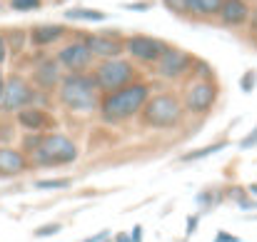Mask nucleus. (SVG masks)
<instances>
[{
  "mask_svg": "<svg viewBox=\"0 0 257 242\" xmlns=\"http://www.w3.org/2000/svg\"><path fill=\"white\" fill-rule=\"evenodd\" d=\"M150 100V85L148 82H133L117 92L102 95L100 100V120L105 125H122L143 112V107Z\"/></svg>",
  "mask_w": 257,
  "mask_h": 242,
  "instance_id": "f257e3e1",
  "label": "nucleus"
},
{
  "mask_svg": "<svg viewBox=\"0 0 257 242\" xmlns=\"http://www.w3.org/2000/svg\"><path fill=\"white\" fill-rule=\"evenodd\" d=\"M58 100L65 110L75 112V115H87V112H97L100 110V90L95 75L90 73H65L60 87H58Z\"/></svg>",
  "mask_w": 257,
  "mask_h": 242,
  "instance_id": "f03ea898",
  "label": "nucleus"
},
{
  "mask_svg": "<svg viewBox=\"0 0 257 242\" xmlns=\"http://www.w3.org/2000/svg\"><path fill=\"white\" fill-rule=\"evenodd\" d=\"M185 117V105L182 97L172 92H160L150 95L148 105L140 112V123L150 130H175Z\"/></svg>",
  "mask_w": 257,
  "mask_h": 242,
  "instance_id": "7ed1b4c3",
  "label": "nucleus"
},
{
  "mask_svg": "<svg viewBox=\"0 0 257 242\" xmlns=\"http://www.w3.org/2000/svg\"><path fill=\"white\" fill-rule=\"evenodd\" d=\"M80 150L78 145L63 135V133H45L35 153L30 155L33 167H60V165H73L78 160Z\"/></svg>",
  "mask_w": 257,
  "mask_h": 242,
  "instance_id": "20e7f679",
  "label": "nucleus"
},
{
  "mask_svg": "<svg viewBox=\"0 0 257 242\" xmlns=\"http://www.w3.org/2000/svg\"><path fill=\"white\" fill-rule=\"evenodd\" d=\"M92 75H95L100 95H110V92H117V90H122V87L135 82V65L130 60H125V58L102 60L95 68Z\"/></svg>",
  "mask_w": 257,
  "mask_h": 242,
  "instance_id": "39448f33",
  "label": "nucleus"
},
{
  "mask_svg": "<svg viewBox=\"0 0 257 242\" xmlns=\"http://www.w3.org/2000/svg\"><path fill=\"white\" fill-rule=\"evenodd\" d=\"M33 100H35V87H33V82L25 80L23 75H8V78H5L3 100H0V110H3V112L18 115L20 110L30 107Z\"/></svg>",
  "mask_w": 257,
  "mask_h": 242,
  "instance_id": "423d86ee",
  "label": "nucleus"
},
{
  "mask_svg": "<svg viewBox=\"0 0 257 242\" xmlns=\"http://www.w3.org/2000/svg\"><path fill=\"white\" fill-rule=\"evenodd\" d=\"M217 102V85L210 78H200V80L190 82L185 95H182V105L185 112L190 115H207Z\"/></svg>",
  "mask_w": 257,
  "mask_h": 242,
  "instance_id": "0eeeda50",
  "label": "nucleus"
},
{
  "mask_svg": "<svg viewBox=\"0 0 257 242\" xmlns=\"http://www.w3.org/2000/svg\"><path fill=\"white\" fill-rule=\"evenodd\" d=\"M168 48H170V45H168L165 40L153 38V35H130V38L125 40V53H127L133 60L143 63V65H158V60L165 55Z\"/></svg>",
  "mask_w": 257,
  "mask_h": 242,
  "instance_id": "6e6552de",
  "label": "nucleus"
},
{
  "mask_svg": "<svg viewBox=\"0 0 257 242\" xmlns=\"http://www.w3.org/2000/svg\"><path fill=\"white\" fill-rule=\"evenodd\" d=\"M192 65H195V60H192L190 53H185V50L170 45V48L165 50V55L158 60L155 70H158V75L165 78V80H180V78H185V75L192 70Z\"/></svg>",
  "mask_w": 257,
  "mask_h": 242,
  "instance_id": "1a4fd4ad",
  "label": "nucleus"
},
{
  "mask_svg": "<svg viewBox=\"0 0 257 242\" xmlns=\"http://www.w3.org/2000/svg\"><path fill=\"white\" fill-rule=\"evenodd\" d=\"M95 55L90 53L85 40H75V43H68L58 50V63L65 73H87V68L92 65Z\"/></svg>",
  "mask_w": 257,
  "mask_h": 242,
  "instance_id": "9d476101",
  "label": "nucleus"
},
{
  "mask_svg": "<svg viewBox=\"0 0 257 242\" xmlns=\"http://www.w3.org/2000/svg\"><path fill=\"white\" fill-rule=\"evenodd\" d=\"M33 87L40 90V92H53L60 87V80H63V68L58 63V58H43L35 63L33 68Z\"/></svg>",
  "mask_w": 257,
  "mask_h": 242,
  "instance_id": "9b49d317",
  "label": "nucleus"
},
{
  "mask_svg": "<svg viewBox=\"0 0 257 242\" xmlns=\"http://www.w3.org/2000/svg\"><path fill=\"white\" fill-rule=\"evenodd\" d=\"M85 43L90 53L100 60H115L122 58L125 53V40L112 35V33H95V35H85Z\"/></svg>",
  "mask_w": 257,
  "mask_h": 242,
  "instance_id": "f8f14e48",
  "label": "nucleus"
},
{
  "mask_svg": "<svg viewBox=\"0 0 257 242\" xmlns=\"http://www.w3.org/2000/svg\"><path fill=\"white\" fill-rule=\"evenodd\" d=\"M15 120H18V125H20L25 133H40V135H45L50 128H55V117H53L48 110L38 107V105H30V107L20 110V112L15 115Z\"/></svg>",
  "mask_w": 257,
  "mask_h": 242,
  "instance_id": "ddd939ff",
  "label": "nucleus"
},
{
  "mask_svg": "<svg viewBox=\"0 0 257 242\" xmlns=\"http://www.w3.org/2000/svg\"><path fill=\"white\" fill-rule=\"evenodd\" d=\"M30 167H33L30 158L20 148H10V145L0 148V177H18Z\"/></svg>",
  "mask_w": 257,
  "mask_h": 242,
  "instance_id": "4468645a",
  "label": "nucleus"
},
{
  "mask_svg": "<svg viewBox=\"0 0 257 242\" xmlns=\"http://www.w3.org/2000/svg\"><path fill=\"white\" fill-rule=\"evenodd\" d=\"M250 5L247 0H222V8H220V20L230 28H237V25H245L250 20Z\"/></svg>",
  "mask_w": 257,
  "mask_h": 242,
  "instance_id": "2eb2a0df",
  "label": "nucleus"
},
{
  "mask_svg": "<svg viewBox=\"0 0 257 242\" xmlns=\"http://www.w3.org/2000/svg\"><path fill=\"white\" fill-rule=\"evenodd\" d=\"M68 35V28L65 25H55V23H45V25H35L30 30V40L35 48H48L58 40H63Z\"/></svg>",
  "mask_w": 257,
  "mask_h": 242,
  "instance_id": "dca6fc26",
  "label": "nucleus"
},
{
  "mask_svg": "<svg viewBox=\"0 0 257 242\" xmlns=\"http://www.w3.org/2000/svg\"><path fill=\"white\" fill-rule=\"evenodd\" d=\"M222 0H187V15L195 18H210V15H220Z\"/></svg>",
  "mask_w": 257,
  "mask_h": 242,
  "instance_id": "f3484780",
  "label": "nucleus"
},
{
  "mask_svg": "<svg viewBox=\"0 0 257 242\" xmlns=\"http://www.w3.org/2000/svg\"><path fill=\"white\" fill-rule=\"evenodd\" d=\"M225 148H227V140H217V143H212V145H207V148H197V150H190V153L180 155V162L205 160V158H210V155H215V153H220V150H225Z\"/></svg>",
  "mask_w": 257,
  "mask_h": 242,
  "instance_id": "a211bd4d",
  "label": "nucleus"
},
{
  "mask_svg": "<svg viewBox=\"0 0 257 242\" xmlns=\"http://www.w3.org/2000/svg\"><path fill=\"white\" fill-rule=\"evenodd\" d=\"M65 18H68V20L102 23V20H107V13H102V10H92V8H70V10H65Z\"/></svg>",
  "mask_w": 257,
  "mask_h": 242,
  "instance_id": "6ab92c4d",
  "label": "nucleus"
},
{
  "mask_svg": "<svg viewBox=\"0 0 257 242\" xmlns=\"http://www.w3.org/2000/svg\"><path fill=\"white\" fill-rule=\"evenodd\" d=\"M73 185L70 177H50V180H35L33 187L35 190H68Z\"/></svg>",
  "mask_w": 257,
  "mask_h": 242,
  "instance_id": "aec40b11",
  "label": "nucleus"
},
{
  "mask_svg": "<svg viewBox=\"0 0 257 242\" xmlns=\"http://www.w3.org/2000/svg\"><path fill=\"white\" fill-rule=\"evenodd\" d=\"M58 232H63V222H50V225H40V227H35L33 230V237H53V235H58Z\"/></svg>",
  "mask_w": 257,
  "mask_h": 242,
  "instance_id": "412c9836",
  "label": "nucleus"
},
{
  "mask_svg": "<svg viewBox=\"0 0 257 242\" xmlns=\"http://www.w3.org/2000/svg\"><path fill=\"white\" fill-rule=\"evenodd\" d=\"M40 5H43V0H10V8H13V10H23V13L38 10Z\"/></svg>",
  "mask_w": 257,
  "mask_h": 242,
  "instance_id": "4be33fe9",
  "label": "nucleus"
},
{
  "mask_svg": "<svg viewBox=\"0 0 257 242\" xmlns=\"http://www.w3.org/2000/svg\"><path fill=\"white\" fill-rule=\"evenodd\" d=\"M257 85V73L255 70H247L245 75H242V80H240V87H242V92H252Z\"/></svg>",
  "mask_w": 257,
  "mask_h": 242,
  "instance_id": "5701e85b",
  "label": "nucleus"
},
{
  "mask_svg": "<svg viewBox=\"0 0 257 242\" xmlns=\"http://www.w3.org/2000/svg\"><path fill=\"white\" fill-rule=\"evenodd\" d=\"M163 3L175 15H187V0H163Z\"/></svg>",
  "mask_w": 257,
  "mask_h": 242,
  "instance_id": "b1692460",
  "label": "nucleus"
},
{
  "mask_svg": "<svg viewBox=\"0 0 257 242\" xmlns=\"http://www.w3.org/2000/svg\"><path fill=\"white\" fill-rule=\"evenodd\" d=\"M212 197H215L212 192H200V195L195 197V202H197V205H200L202 210H210V207L215 205V200H212Z\"/></svg>",
  "mask_w": 257,
  "mask_h": 242,
  "instance_id": "393cba45",
  "label": "nucleus"
},
{
  "mask_svg": "<svg viewBox=\"0 0 257 242\" xmlns=\"http://www.w3.org/2000/svg\"><path fill=\"white\" fill-rule=\"evenodd\" d=\"M255 145H257V125L252 133H247V135L240 140V148H242V150H250V148H255Z\"/></svg>",
  "mask_w": 257,
  "mask_h": 242,
  "instance_id": "a878e982",
  "label": "nucleus"
},
{
  "mask_svg": "<svg viewBox=\"0 0 257 242\" xmlns=\"http://www.w3.org/2000/svg\"><path fill=\"white\" fill-rule=\"evenodd\" d=\"M5 38L8 40L13 38V50H20V40L25 43V33H20V30H10V33H5Z\"/></svg>",
  "mask_w": 257,
  "mask_h": 242,
  "instance_id": "bb28decb",
  "label": "nucleus"
},
{
  "mask_svg": "<svg viewBox=\"0 0 257 242\" xmlns=\"http://www.w3.org/2000/svg\"><path fill=\"white\" fill-rule=\"evenodd\" d=\"M197 222H200V215H190V217H187V230H185V237H192V235H195Z\"/></svg>",
  "mask_w": 257,
  "mask_h": 242,
  "instance_id": "cd10ccee",
  "label": "nucleus"
},
{
  "mask_svg": "<svg viewBox=\"0 0 257 242\" xmlns=\"http://www.w3.org/2000/svg\"><path fill=\"white\" fill-rule=\"evenodd\" d=\"M215 242H240V237H237V235H232V232L220 230V232L215 235Z\"/></svg>",
  "mask_w": 257,
  "mask_h": 242,
  "instance_id": "c85d7f7f",
  "label": "nucleus"
},
{
  "mask_svg": "<svg viewBox=\"0 0 257 242\" xmlns=\"http://www.w3.org/2000/svg\"><path fill=\"white\" fill-rule=\"evenodd\" d=\"M8 60V40H5V35L0 33V65Z\"/></svg>",
  "mask_w": 257,
  "mask_h": 242,
  "instance_id": "c756f323",
  "label": "nucleus"
},
{
  "mask_svg": "<svg viewBox=\"0 0 257 242\" xmlns=\"http://www.w3.org/2000/svg\"><path fill=\"white\" fill-rule=\"evenodd\" d=\"M130 242H143V225H135L130 230Z\"/></svg>",
  "mask_w": 257,
  "mask_h": 242,
  "instance_id": "7c9ffc66",
  "label": "nucleus"
},
{
  "mask_svg": "<svg viewBox=\"0 0 257 242\" xmlns=\"http://www.w3.org/2000/svg\"><path fill=\"white\" fill-rule=\"evenodd\" d=\"M125 8H127V10H143V13H145V10H150V3H148V0H145V3H127Z\"/></svg>",
  "mask_w": 257,
  "mask_h": 242,
  "instance_id": "2f4dec72",
  "label": "nucleus"
},
{
  "mask_svg": "<svg viewBox=\"0 0 257 242\" xmlns=\"http://www.w3.org/2000/svg\"><path fill=\"white\" fill-rule=\"evenodd\" d=\"M105 237H110V232L107 230H102V232H97V235H92V237H87L85 242H102Z\"/></svg>",
  "mask_w": 257,
  "mask_h": 242,
  "instance_id": "473e14b6",
  "label": "nucleus"
},
{
  "mask_svg": "<svg viewBox=\"0 0 257 242\" xmlns=\"http://www.w3.org/2000/svg\"><path fill=\"white\" fill-rule=\"evenodd\" d=\"M112 242H130V232H120V235H115V240Z\"/></svg>",
  "mask_w": 257,
  "mask_h": 242,
  "instance_id": "72a5a7b5",
  "label": "nucleus"
},
{
  "mask_svg": "<svg viewBox=\"0 0 257 242\" xmlns=\"http://www.w3.org/2000/svg\"><path fill=\"white\" fill-rule=\"evenodd\" d=\"M250 25H252V30L257 33V8L252 10V15H250Z\"/></svg>",
  "mask_w": 257,
  "mask_h": 242,
  "instance_id": "f704fd0d",
  "label": "nucleus"
},
{
  "mask_svg": "<svg viewBox=\"0 0 257 242\" xmlns=\"http://www.w3.org/2000/svg\"><path fill=\"white\" fill-rule=\"evenodd\" d=\"M250 192H252V195L257 197V185H250Z\"/></svg>",
  "mask_w": 257,
  "mask_h": 242,
  "instance_id": "c9c22d12",
  "label": "nucleus"
},
{
  "mask_svg": "<svg viewBox=\"0 0 257 242\" xmlns=\"http://www.w3.org/2000/svg\"><path fill=\"white\" fill-rule=\"evenodd\" d=\"M3 87H5V80L0 82V100H3Z\"/></svg>",
  "mask_w": 257,
  "mask_h": 242,
  "instance_id": "e433bc0d",
  "label": "nucleus"
},
{
  "mask_svg": "<svg viewBox=\"0 0 257 242\" xmlns=\"http://www.w3.org/2000/svg\"><path fill=\"white\" fill-rule=\"evenodd\" d=\"M3 80H5V78H3V70H0V82H3Z\"/></svg>",
  "mask_w": 257,
  "mask_h": 242,
  "instance_id": "4c0bfd02",
  "label": "nucleus"
},
{
  "mask_svg": "<svg viewBox=\"0 0 257 242\" xmlns=\"http://www.w3.org/2000/svg\"><path fill=\"white\" fill-rule=\"evenodd\" d=\"M102 242H110V237H105V240H102Z\"/></svg>",
  "mask_w": 257,
  "mask_h": 242,
  "instance_id": "58836bf2",
  "label": "nucleus"
}]
</instances>
